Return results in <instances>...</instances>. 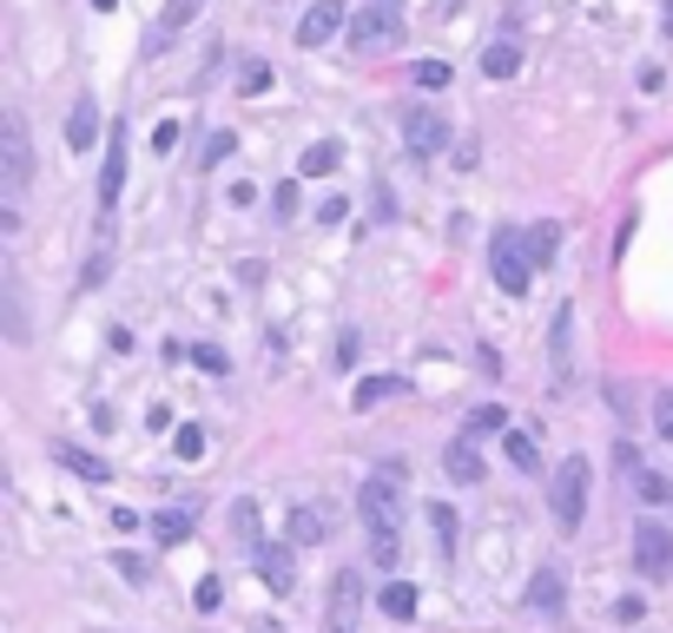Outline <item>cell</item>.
<instances>
[{
	"mask_svg": "<svg viewBox=\"0 0 673 633\" xmlns=\"http://www.w3.org/2000/svg\"><path fill=\"white\" fill-rule=\"evenodd\" d=\"M93 7H99V13H112V7H119V0H93Z\"/></svg>",
	"mask_w": 673,
	"mask_h": 633,
	"instance_id": "43",
	"label": "cell"
},
{
	"mask_svg": "<svg viewBox=\"0 0 673 633\" xmlns=\"http://www.w3.org/2000/svg\"><path fill=\"white\" fill-rule=\"evenodd\" d=\"M634 568H641V581H667L673 575V535L661 522H634Z\"/></svg>",
	"mask_w": 673,
	"mask_h": 633,
	"instance_id": "8",
	"label": "cell"
},
{
	"mask_svg": "<svg viewBox=\"0 0 673 633\" xmlns=\"http://www.w3.org/2000/svg\"><path fill=\"white\" fill-rule=\"evenodd\" d=\"M238 152V132H211L205 139V165H218V159H231Z\"/></svg>",
	"mask_w": 673,
	"mask_h": 633,
	"instance_id": "35",
	"label": "cell"
},
{
	"mask_svg": "<svg viewBox=\"0 0 673 633\" xmlns=\"http://www.w3.org/2000/svg\"><path fill=\"white\" fill-rule=\"evenodd\" d=\"M443 469H449V482H482V449H476V436H456L449 456H443Z\"/></svg>",
	"mask_w": 673,
	"mask_h": 633,
	"instance_id": "16",
	"label": "cell"
},
{
	"mask_svg": "<svg viewBox=\"0 0 673 633\" xmlns=\"http://www.w3.org/2000/svg\"><path fill=\"white\" fill-rule=\"evenodd\" d=\"M178 145V125L172 119H159V132H152V152H172Z\"/></svg>",
	"mask_w": 673,
	"mask_h": 633,
	"instance_id": "38",
	"label": "cell"
},
{
	"mask_svg": "<svg viewBox=\"0 0 673 633\" xmlns=\"http://www.w3.org/2000/svg\"><path fill=\"white\" fill-rule=\"evenodd\" d=\"M423 515H430V528H436V555L456 561V509H449V502H430Z\"/></svg>",
	"mask_w": 673,
	"mask_h": 633,
	"instance_id": "24",
	"label": "cell"
},
{
	"mask_svg": "<svg viewBox=\"0 0 673 633\" xmlns=\"http://www.w3.org/2000/svg\"><path fill=\"white\" fill-rule=\"evenodd\" d=\"M529 608H535V614H562V568H535V581H529Z\"/></svg>",
	"mask_w": 673,
	"mask_h": 633,
	"instance_id": "20",
	"label": "cell"
},
{
	"mask_svg": "<svg viewBox=\"0 0 673 633\" xmlns=\"http://www.w3.org/2000/svg\"><path fill=\"white\" fill-rule=\"evenodd\" d=\"M192 13H198V0H165V13H159V26L145 33V53H159V46H172V40H178V26H192Z\"/></svg>",
	"mask_w": 673,
	"mask_h": 633,
	"instance_id": "15",
	"label": "cell"
},
{
	"mask_svg": "<svg viewBox=\"0 0 673 633\" xmlns=\"http://www.w3.org/2000/svg\"><path fill=\"white\" fill-rule=\"evenodd\" d=\"M344 0H317L304 20H297V46H324V40H337V26H344Z\"/></svg>",
	"mask_w": 673,
	"mask_h": 633,
	"instance_id": "11",
	"label": "cell"
},
{
	"mask_svg": "<svg viewBox=\"0 0 673 633\" xmlns=\"http://www.w3.org/2000/svg\"><path fill=\"white\" fill-rule=\"evenodd\" d=\"M192 363H198L205 376H225V370H231V357H225L218 343H198V350H192Z\"/></svg>",
	"mask_w": 673,
	"mask_h": 633,
	"instance_id": "31",
	"label": "cell"
},
{
	"mask_svg": "<svg viewBox=\"0 0 673 633\" xmlns=\"http://www.w3.org/2000/svg\"><path fill=\"white\" fill-rule=\"evenodd\" d=\"M502 449H509V462H515L522 476H535V469H542V449H535V436H522V429H509V443H502Z\"/></svg>",
	"mask_w": 673,
	"mask_h": 633,
	"instance_id": "26",
	"label": "cell"
},
{
	"mask_svg": "<svg viewBox=\"0 0 673 633\" xmlns=\"http://www.w3.org/2000/svg\"><path fill=\"white\" fill-rule=\"evenodd\" d=\"M106 277H112V244H99V251L86 258V271H79V291H99Z\"/></svg>",
	"mask_w": 673,
	"mask_h": 633,
	"instance_id": "27",
	"label": "cell"
},
{
	"mask_svg": "<svg viewBox=\"0 0 673 633\" xmlns=\"http://www.w3.org/2000/svg\"><path fill=\"white\" fill-rule=\"evenodd\" d=\"M264 86H271V66H258V59H251V66L238 73V92L251 99V92H264Z\"/></svg>",
	"mask_w": 673,
	"mask_h": 633,
	"instance_id": "34",
	"label": "cell"
},
{
	"mask_svg": "<svg viewBox=\"0 0 673 633\" xmlns=\"http://www.w3.org/2000/svg\"><path fill=\"white\" fill-rule=\"evenodd\" d=\"M126 192V125L106 132V165H99V211H112Z\"/></svg>",
	"mask_w": 673,
	"mask_h": 633,
	"instance_id": "9",
	"label": "cell"
},
{
	"mask_svg": "<svg viewBox=\"0 0 673 633\" xmlns=\"http://www.w3.org/2000/svg\"><path fill=\"white\" fill-rule=\"evenodd\" d=\"M112 568H119V575H126V581H132V588H139V581H145V568H139V555H112Z\"/></svg>",
	"mask_w": 673,
	"mask_h": 633,
	"instance_id": "40",
	"label": "cell"
},
{
	"mask_svg": "<svg viewBox=\"0 0 673 633\" xmlns=\"http://www.w3.org/2000/svg\"><path fill=\"white\" fill-rule=\"evenodd\" d=\"M509 416H502V403H482L476 416H469V436H489V429H502Z\"/></svg>",
	"mask_w": 673,
	"mask_h": 633,
	"instance_id": "33",
	"label": "cell"
},
{
	"mask_svg": "<svg viewBox=\"0 0 673 633\" xmlns=\"http://www.w3.org/2000/svg\"><path fill=\"white\" fill-rule=\"evenodd\" d=\"M357 515L370 528V561L377 568H397V555H403V462H383L357 489Z\"/></svg>",
	"mask_w": 673,
	"mask_h": 633,
	"instance_id": "1",
	"label": "cell"
},
{
	"mask_svg": "<svg viewBox=\"0 0 673 633\" xmlns=\"http://www.w3.org/2000/svg\"><path fill=\"white\" fill-rule=\"evenodd\" d=\"M152 528H159V542L172 548V542H185V535H192V515H185V509H165V515H159Z\"/></svg>",
	"mask_w": 673,
	"mask_h": 633,
	"instance_id": "30",
	"label": "cell"
},
{
	"mask_svg": "<svg viewBox=\"0 0 673 633\" xmlns=\"http://www.w3.org/2000/svg\"><path fill=\"white\" fill-rule=\"evenodd\" d=\"M192 601H198V614H211V608L225 601V588H218V575H211V581H198V594H192Z\"/></svg>",
	"mask_w": 673,
	"mask_h": 633,
	"instance_id": "37",
	"label": "cell"
},
{
	"mask_svg": "<svg viewBox=\"0 0 673 633\" xmlns=\"http://www.w3.org/2000/svg\"><path fill=\"white\" fill-rule=\"evenodd\" d=\"M377 7H403V0H377Z\"/></svg>",
	"mask_w": 673,
	"mask_h": 633,
	"instance_id": "45",
	"label": "cell"
},
{
	"mask_svg": "<svg viewBox=\"0 0 673 633\" xmlns=\"http://www.w3.org/2000/svg\"><path fill=\"white\" fill-rule=\"evenodd\" d=\"M271 205H278V218H291V211H297V185H278Z\"/></svg>",
	"mask_w": 673,
	"mask_h": 633,
	"instance_id": "39",
	"label": "cell"
},
{
	"mask_svg": "<svg viewBox=\"0 0 673 633\" xmlns=\"http://www.w3.org/2000/svg\"><path fill=\"white\" fill-rule=\"evenodd\" d=\"M377 614H383V621H410V614H416V588H410V581H390V588L377 594Z\"/></svg>",
	"mask_w": 673,
	"mask_h": 633,
	"instance_id": "25",
	"label": "cell"
},
{
	"mask_svg": "<svg viewBox=\"0 0 673 633\" xmlns=\"http://www.w3.org/2000/svg\"><path fill=\"white\" fill-rule=\"evenodd\" d=\"M53 462H66V469L86 476V482H106V476H112V462H99V456H86V449H73V443H53Z\"/></svg>",
	"mask_w": 673,
	"mask_h": 633,
	"instance_id": "22",
	"label": "cell"
},
{
	"mask_svg": "<svg viewBox=\"0 0 673 633\" xmlns=\"http://www.w3.org/2000/svg\"><path fill=\"white\" fill-rule=\"evenodd\" d=\"M661 7H667V40H673V0H661Z\"/></svg>",
	"mask_w": 673,
	"mask_h": 633,
	"instance_id": "44",
	"label": "cell"
},
{
	"mask_svg": "<svg viewBox=\"0 0 673 633\" xmlns=\"http://www.w3.org/2000/svg\"><path fill=\"white\" fill-rule=\"evenodd\" d=\"M7 337H13V343L26 337V310H20V277H13V271H7Z\"/></svg>",
	"mask_w": 673,
	"mask_h": 633,
	"instance_id": "28",
	"label": "cell"
},
{
	"mask_svg": "<svg viewBox=\"0 0 673 633\" xmlns=\"http://www.w3.org/2000/svg\"><path fill=\"white\" fill-rule=\"evenodd\" d=\"M231 528H238L245 542H258V509H251V502H238V509H231Z\"/></svg>",
	"mask_w": 673,
	"mask_h": 633,
	"instance_id": "36",
	"label": "cell"
},
{
	"mask_svg": "<svg viewBox=\"0 0 673 633\" xmlns=\"http://www.w3.org/2000/svg\"><path fill=\"white\" fill-rule=\"evenodd\" d=\"M363 621V575L357 568H337L330 581V614H324V633H357Z\"/></svg>",
	"mask_w": 673,
	"mask_h": 633,
	"instance_id": "6",
	"label": "cell"
},
{
	"mask_svg": "<svg viewBox=\"0 0 673 633\" xmlns=\"http://www.w3.org/2000/svg\"><path fill=\"white\" fill-rule=\"evenodd\" d=\"M284 535H291V548L324 542V535H330V509H324V502H317V509H311V502H304V509H291V528H284Z\"/></svg>",
	"mask_w": 673,
	"mask_h": 633,
	"instance_id": "14",
	"label": "cell"
},
{
	"mask_svg": "<svg viewBox=\"0 0 673 633\" xmlns=\"http://www.w3.org/2000/svg\"><path fill=\"white\" fill-rule=\"evenodd\" d=\"M337 363H344V370L357 363V330H344V337H337Z\"/></svg>",
	"mask_w": 673,
	"mask_h": 633,
	"instance_id": "42",
	"label": "cell"
},
{
	"mask_svg": "<svg viewBox=\"0 0 673 633\" xmlns=\"http://www.w3.org/2000/svg\"><path fill=\"white\" fill-rule=\"evenodd\" d=\"M588 489H595L588 462H582V456H568V462L555 469V482H549V509H555V528H562V535H575V528H582V515H588Z\"/></svg>",
	"mask_w": 673,
	"mask_h": 633,
	"instance_id": "2",
	"label": "cell"
},
{
	"mask_svg": "<svg viewBox=\"0 0 673 633\" xmlns=\"http://www.w3.org/2000/svg\"><path fill=\"white\" fill-rule=\"evenodd\" d=\"M66 145H73V152H93V145H99V99H93V92L73 99V112H66Z\"/></svg>",
	"mask_w": 673,
	"mask_h": 633,
	"instance_id": "12",
	"label": "cell"
},
{
	"mask_svg": "<svg viewBox=\"0 0 673 633\" xmlns=\"http://www.w3.org/2000/svg\"><path fill=\"white\" fill-rule=\"evenodd\" d=\"M416 86L443 92V86H449V66H443V59H416Z\"/></svg>",
	"mask_w": 673,
	"mask_h": 633,
	"instance_id": "32",
	"label": "cell"
},
{
	"mask_svg": "<svg viewBox=\"0 0 673 633\" xmlns=\"http://www.w3.org/2000/svg\"><path fill=\"white\" fill-rule=\"evenodd\" d=\"M522 238H529V264H535V271H549V264H555V251H562V225H555V218H542V225H535V231H522Z\"/></svg>",
	"mask_w": 673,
	"mask_h": 633,
	"instance_id": "18",
	"label": "cell"
},
{
	"mask_svg": "<svg viewBox=\"0 0 673 633\" xmlns=\"http://www.w3.org/2000/svg\"><path fill=\"white\" fill-rule=\"evenodd\" d=\"M0 159H7V198H20L26 178H33V145H26V119L20 112L0 119Z\"/></svg>",
	"mask_w": 673,
	"mask_h": 633,
	"instance_id": "5",
	"label": "cell"
},
{
	"mask_svg": "<svg viewBox=\"0 0 673 633\" xmlns=\"http://www.w3.org/2000/svg\"><path fill=\"white\" fill-rule=\"evenodd\" d=\"M397 40H403V13H397V7H377V0H370V7L350 13V46H357V53H390Z\"/></svg>",
	"mask_w": 673,
	"mask_h": 633,
	"instance_id": "4",
	"label": "cell"
},
{
	"mask_svg": "<svg viewBox=\"0 0 673 633\" xmlns=\"http://www.w3.org/2000/svg\"><path fill=\"white\" fill-rule=\"evenodd\" d=\"M337 159H344V145H337V139H317V145H304L297 172H304V178H330V172H337Z\"/></svg>",
	"mask_w": 673,
	"mask_h": 633,
	"instance_id": "21",
	"label": "cell"
},
{
	"mask_svg": "<svg viewBox=\"0 0 673 633\" xmlns=\"http://www.w3.org/2000/svg\"><path fill=\"white\" fill-rule=\"evenodd\" d=\"M403 145H410V159H436L449 145V119L436 106H410L403 112Z\"/></svg>",
	"mask_w": 673,
	"mask_h": 633,
	"instance_id": "7",
	"label": "cell"
},
{
	"mask_svg": "<svg viewBox=\"0 0 673 633\" xmlns=\"http://www.w3.org/2000/svg\"><path fill=\"white\" fill-rule=\"evenodd\" d=\"M489 271H496V291H509V297H529V277H535V264H529V238H522L515 225H502V231L489 238Z\"/></svg>",
	"mask_w": 673,
	"mask_h": 633,
	"instance_id": "3",
	"label": "cell"
},
{
	"mask_svg": "<svg viewBox=\"0 0 673 633\" xmlns=\"http://www.w3.org/2000/svg\"><path fill=\"white\" fill-rule=\"evenodd\" d=\"M549 357H555V383H568V363H575V310L568 304L549 324Z\"/></svg>",
	"mask_w": 673,
	"mask_h": 633,
	"instance_id": "13",
	"label": "cell"
},
{
	"mask_svg": "<svg viewBox=\"0 0 673 633\" xmlns=\"http://www.w3.org/2000/svg\"><path fill=\"white\" fill-rule=\"evenodd\" d=\"M397 396H410V376H363L357 383V410H377V403H397Z\"/></svg>",
	"mask_w": 673,
	"mask_h": 633,
	"instance_id": "17",
	"label": "cell"
},
{
	"mask_svg": "<svg viewBox=\"0 0 673 633\" xmlns=\"http://www.w3.org/2000/svg\"><path fill=\"white\" fill-rule=\"evenodd\" d=\"M654 429L673 443V396H661V403H654Z\"/></svg>",
	"mask_w": 673,
	"mask_h": 633,
	"instance_id": "41",
	"label": "cell"
},
{
	"mask_svg": "<svg viewBox=\"0 0 673 633\" xmlns=\"http://www.w3.org/2000/svg\"><path fill=\"white\" fill-rule=\"evenodd\" d=\"M258 581L271 588V594H291L297 588V568H291V542H258Z\"/></svg>",
	"mask_w": 673,
	"mask_h": 633,
	"instance_id": "10",
	"label": "cell"
},
{
	"mask_svg": "<svg viewBox=\"0 0 673 633\" xmlns=\"http://www.w3.org/2000/svg\"><path fill=\"white\" fill-rule=\"evenodd\" d=\"M621 469H628V489H634L641 502H667V482H661L654 469H641V456H634V449H621Z\"/></svg>",
	"mask_w": 673,
	"mask_h": 633,
	"instance_id": "19",
	"label": "cell"
},
{
	"mask_svg": "<svg viewBox=\"0 0 673 633\" xmlns=\"http://www.w3.org/2000/svg\"><path fill=\"white\" fill-rule=\"evenodd\" d=\"M172 449H178V462H198V456H205V429H198V423L172 429Z\"/></svg>",
	"mask_w": 673,
	"mask_h": 633,
	"instance_id": "29",
	"label": "cell"
},
{
	"mask_svg": "<svg viewBox=\"0 0 673 633\" xmlns=\"http://www.w3.org/2000/svg\"><path fill=\"white\" fill-rule=\"evenodd\" d=\"M482 73H489V79H515V73H522V46H515V40H496V46L482 53Z\"/></svg>",
	"mask_w": 673,
	"mask_h": 633,
	"instance_id": "23",
	"label": "cell"
}]
</instances>
